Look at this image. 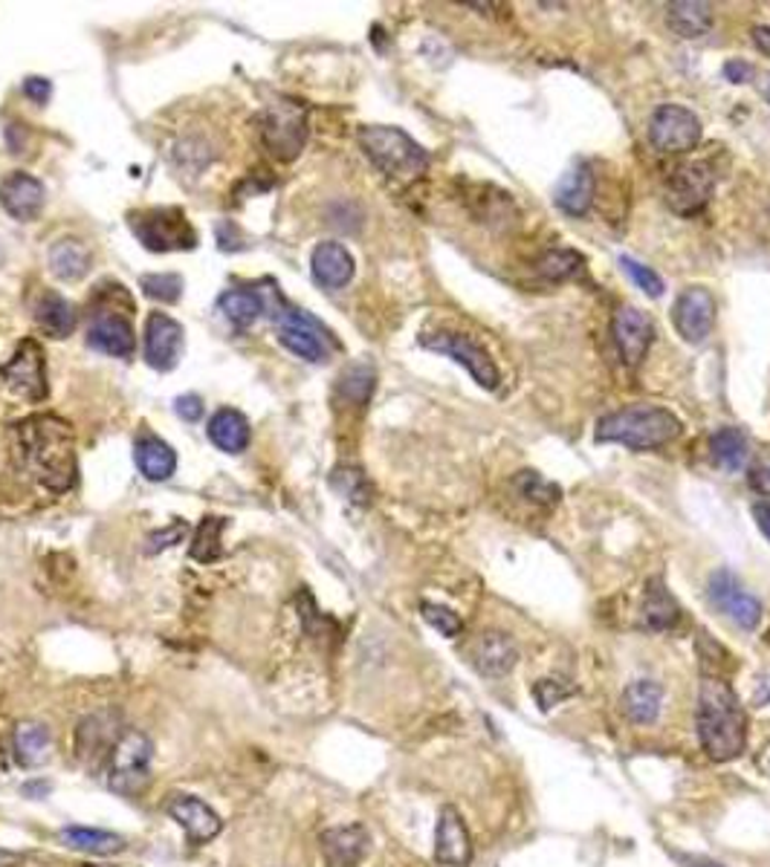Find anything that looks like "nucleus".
<instances>
[{"label":"nucleus","mask_w":770,"mask_h":867,"mask_svg":"<svg viewBox=\"0 0 770 867\" xmlns=\"http://www.w3.org/2000/svg\"><path fill=\"white\" fill-rule=\"evenodd\" d=\"M15 454L41 486L67 492L76 483V451L72 434L56 417H32L15 426Z\"/></svg>","instance_id":"f257e3e1"},{"label":"nucleus","mask_w":770,"mask_h":867,"mask_svg":"<svg viewBox=\"0 0 770 867\" xmlns=\"http://www.w3.org/2000/svg\"><path fill=\"white\" fill-rule=\"evenodd\" d=\"M699 741L713 761H733L747 746V714L730 683L722 677L701 679L699 709H695Z\"/></svg>","instance_id":"f03ea898"},{"label":"nucleus","mask_w":770,"mask_h":867,"mask_svg":"<svg viewBox=\"0 0 770 867\" xmlns=\"http://www.w3.org/2000/svg\"><path fill=\"white\" fill-rule=\"evenodd\" d=\"M683 423L669 408L660 405H628L609 417L600 419L596 426V442H620L628 449L646 451L667 446L676 437H681Z\"/></svg>","instance_id":"7ed1b4c3"},{"label":"nucleus","mask_w":770,"mask_h":867,"mask_svg":"<svg viewBox=\"0 0 770 867\" xmlns=\"http://www.w3.org/2000/svg\"><path fill=\"white\" fill-rule=\"evenodd\" d=\"M357 139L366 157L391 180H417L429 166V154L400 127L366 125L359 127Z\"/></svg>","instance_id":"20e7f679"},{"label":"nucleus","mask_w":770,"mask_h":867,"mask_svg":"<svg viewBox=\"0 0 770 867\" xmlns=\"http://www.w3.org/2000/svg\"><path fill=\"white\" fill-rule=\"evenodd\" d=\"M152 757L154 743L148 741V734L136 732V729L122 734L111 752L108 787L127 798L145 792V787L152 784Z\"/></svg>","instance_id":"39448f33"},{"label":"nucleus","mask_w":770,"mask_h":867,"mask_svg":"<svg viewBox=\"0 0 770 867\" xmlns=\"http://www.w3.org/2000/svg\"><path fill=\"white\" fill-rule=\"evenodd\" d=\"M421 345L426 350H435V353H444L449 359H455L458 364H464L478 385L487 387V391H495L501 382V373L495 368L493 356L487 353L484 347L478 345L476 339H469L464 333H453V330H437V333H423Z\"/></svg>","instance_id":"423d86ee"},{"label":"nucleus","mask_w":770,"mask_h":867,"mask_svg":"<svg viewBox=\"0 0 770 867\" xmlns=\"http://www.w3.org/2000/svg\"><path fill=\"white\" fill-rule=\"evenodd\" d=\"M261 139L272 157H299V150L304 148V139H308V113H304L302 104H270L261 116Z\"/></svg>","instance_id":"0eeeda50"},{"label":"nucleus","mask_w":770,"mask_h":867,"mask_svg":"<svg viewBox=\"0 0 770 867\" xmlns=\"http://www.w3.org/2000/svg\"><path fill=\"white\" fill-rule=\"evenodd\" d=\"M134 235L143 240L145 249L152 252H171V249H194L198 235L189 226L183 212L177 209H159V212L136 214L131 221Z\"/></svg>","instance_id":"6e6552de"},{"label":"nucleus","mask_w":770,"mask_h":867,"mask_svg":"<svg viewBox=\"0 0 770 867\" xmlns=\"http://www.w3.org/2000/svg\"><path fill=\"white\" fill-rule=\"evenodd\" d=\"M649 143L663 154H683L701 143V119L683 104H660L649 119Z\"/></svg>","instance_id":"1a4fd4ad"},{"label":"nucleus","mask_w":770,"mask_h":867,"mask_svg":"<svg viewBox=\"0 0 770 867\" xmlns=\"http://www.w3.org/2000/svg\"><path fill=\"white\" fill-rule=\"evenodd\" d=\"M707 593L715 610L727 616L733 624H739L741 631H754L759 619H762L759 599L741 587V582L733 576L730 570H715Z\"/></svg>","instance_id":"9d476101"},{"label":"nucleus","mask_w":770,"mask_h":867,"mask_svg":"<svg viewBox=\"0 0 770 867\" xmlns=\"http://www.w3.org/2000/svg\"><path fill=\"white\" fill-rule=\"evenodd\" d=\"M0 379L12 394L24 396L30 403H41L47 396V373H44V353L38 341L26 339L18 353L0 368Z\"/></svg>","instance_id":"9b49d317"},{"label":"nucleus","mask_w":770,"mask_h":867,"mask_svg":"<svg viewBox=\"0 0 770 867\" xmlns=\"http://www.w3.org/2000/svg\"><path fill=\"white\" fill-rule=\"evenodd\" d=\"M278 341L304 362H325L327 359L325 327L316 318H310L304 309L284 307V313H278Z\"/></svg>","instance_id":"f8f14e48"},{"label":"nucleus","mask_w":770,"mask_h":867,"mask_svg":"<svg viewBox=\"0 0 770 867\" xmlns=\"http://www.w3.org/2000/svg\"><path fill=\"white\" fill-rule=\"evenodd\" d=\"M672 322H676V330L683 341L701 345L715 327L713 292L704 290V286L683 290L676 301V309H672Z\"/></svg>","instance_id":"ddd939ff"},{"label":"nucleus","mask_w":770,"mask_h":867,"mask_svg":"<svg viewBox=\"0 0 770 867\" xmlns=\"http://www.w3.org/2000/svg\"><path fill=\"white\" fill-rule=\"evenodd\" d=\"M715 189V177L710 166L704 162H690V166L678 168L667 182V200L669 205L681 214H695L707 205L710 194Z\"/></svg>","instance_id":"4468645a"},{"label":"nucleus","mask_w":770,"mask_h":867,"mask_svg":"<svg viewBox=\"0 0 770 867\" xmlns=\"http://www.w3.org/2000/svg\"><path fill=\"white\" fill-rule=\"evenodd\" d=\"M166 812L186 830V836H189L191 844L212 842V838L223 830L221 815L194 796H183V792L168 796Z\"/></svg>","instance_id":"2eb2a0df"},{"label":"nucleus","mask_w":770,"mask_h":867,"mask_svg":"<svg viewBox=\"0 0 770 867\" xmlns=\"http://www.w3.org/2000/svg\"><path fill=\"white\" fill-rule=\"evenodd\" d=\"M180 347H183V327L166 313H152L145 324V362L154 371H171L180 359Z\"/></svg>","instance_id":"dca6fc26"},{"label":"nucleus","mask_w":770,"mask_h":867,"mask_svg":"<svg viewBox=\"0 0 770 867\" xmlns=\"http://www.w3.org/2000/svg\"><path fill=\"white\" fill-rule=\"evenodd\" d=\"M88 345L104 356H116V359H131L136 350L134 327L125 316L116 309H102L96 313L88 327Z\"/></svg>","instance_id":"f3484780"},{"label":"nucleus","mask_w":770,"mask_h":867,"mask_svg":"<svg viewBox=\"0 0 770 867\" xmlns=\"http://www.w3.org/2000/svg\"><path fill=\"white\" fill-rule=\"evenodd\" d=\"M614 341L626 364H637L655 341V322L637 307H620L614 316Z\"/></svg>","instance_id":"a211bd4d"},{"label":"nucleus","mask_w":770,"mask_h":867,"mask_svg":"<svg viewBox=\"0 0 770 867\" xmlns=\"http://www.w3.org/2000/svg\"><path fill=\"white\" fill-rule=\"evenodd\" d=\"M435 859L446 867H467L472 862V842L461 812L444 807L435 830Z\"/></svg>","instance_id":"6ab92c4d"},{"label":"nucleus","mask_w":770,"mask_h":867,"mask_svg":"<svg viewBox=\"0 0 770 867\" xmlns=\"http://www.w3.org/2000/svg\"><path fill=\"white\" fill-rule=\"evenodd\" d=\"M368 830L362 824H345V827L325 830L319 838L322 856L327 867H357L368 853Z\"/></svg>","instance_id":"aec40b11"},{"label":"nucleus","mask_w":770,"mask_h":867,"mask_svg":"<svg viewBox=\"0 0 770 867\" xmlns=\"http://www.w3.org/2000/svg\"><path fill=\"white\" fill-rule=\"evenodd\" d=\"M0 205L12 214L15 221L30 223L38 217L41 205H44V182L30 177L24 171L9 173L7 180L0 182Z\"/></svg>","instance_id":"412c9836"},{"label":"nucleus","mask_w":770,"mask_h":867,"mask_svg":"<svg viewBox=\"0 0 770 867\" xmlns=\"http://www.w3.org/2000/svg\"><path fill=\"white\" fill-rule=\"evenodd\" d=\"M310 269H313L316 284H322L325 290H342L354 278V258L342 244L325 240L313 249Z\"/></svg>","instance_id":"4be33fe9"},{"label":"nucleus","mask_w":770,"mask_h":867,"mask_svg":"<svg viewBox=\"0 0 770 867\" xmlns=\"http://www.w3.org/2000/svg\"><path fill=\"white\" fill-rule=\"evenodd\" d=\"M476 668L484 677H504L513 671V665L518 663V648L510 639V633L501 631H487L484 637L476 642Z\"/></svg>","instance_id":"5701e85b"},{"label":"nucleus","mask_w":770,"mask_h":867,"mask_svg":"<svg viewBox=\"0 0 770 867\" xmlns=\"http://www.w3.org/2000/svg\"><path fill=\"white\" fill-rule=\"evenodd\" d=\"M591 203H594V173L588 166L577 162L556 185V205L573 217H582Z\"/></svg>","instance_id":"b1692460"},{"label":"nucleus","mask_w":770,"mask_h":867,"mask_svg":"<svg viewBox=\"0 0 770 867\" xmlns=\"http://www.w3.org/2000/svg\"><path fill=\"white\" fill-rule=\"evenodd\" d=\"M134 458H136V469L154 483L168 481L177 469L175 449H171L166 440L154 437V434H143V437L136 440Z\"/></svg>","instance_id":"393cba45"},{"label":"nucleus","mask_w":770,"mask_h":867,"mask_svg":"<svg viewBox=\"0 0 770 867\" xmlns=\"http://www.w3.org/2000/svg\"><path fill=\"white\" fill-rule=\"evenodd\" d=\"M76 318H79L76 316V307L53 290H44V295L35 304V322L53 339H67L76 330Z\"/></svg>","instance_id":"a878e982"},{"label":"nucleus","mask_w":770,"mask_h":867,"mask_svg":"<svg viewBox=\"0 0 770 867\" xmlns=\"http://www.w3.org/2000/svg\"><path fill=\"white\" fill-rule=\"evenodd\" d=\"M209 440L212 446L226 454H241L249 446V423L244 414L232 408H221L215 417L209 419Z\"/></svg>","instance_id":"bb28decb"},{"label":"nucleus","mask_w":770,"mask_h":867,"mask_svg":"<svg viewBox=\"0 0 770 867\" xmlns=\"http://www.w3.org/2000/svg\"><path fill=\"white\" fill-rule=\"evenodd\" d=\"M640 616H644V624L649 631H672L681 619V605L660 578L649 582V587H646Z\"/></svg>","instance_id":"cd10ccee"},{"label":"nucleus","mask_w":770,"mask_h":867,"mask_svg":"<svg viewBox=\"0 0 770 867\" xmlns=\"http://www.w3.org/2000/svg\"><path fill=\"white\" fill-rule=\"evenodd\" d=\"M667 24L676 32L678 38L695 41L704 38L713 30V7L710 3H695V0H681V3H669Z\"/></svg>","instance_id":"c85d7f7f"},{"label":"nucleus","mask_w":770,"mask_h":867,"mask_svg":"<svg viewBox=\"0 0 770 867\" xmlns=\"http://www.w3.org/2000/svg\"><path fill=\"white\" fill-rule=\"evenodd\" d=\"M49 272L58 281H67V284L81 281L90 272L88 246L81 240H72V237H64V240L53 244V249H49Z\"/></svg>","instance_id":"c756f323"},{"label":"nucleus","mask_w":770,"mask_h":867,"mask_svg":"<svg viewBox=\"0 0 770 867\" xmlns=\"http://www.w3.org/2000/svg\"><path fill=\"white\" fill-rule=\"evenodd\" d=\"M623 709H626L628 720H635L640 725H649L660 718L663 709V688L655 679H637L623 694Z\"/></svg>","instance_id":"7c9ffc66"},{"label":"nucleus","mask_w":770,"mask_h":867,"mask_svg":"<svg viewBox=\"0 0 770 867\" xmlns=\"http://www.w3.org/2000/svg\"><path fill=\"white\" fill-rule=\"evenodd\" d=\"M58 842L70 851L90 853V856H113V853L125 851V838L96 827H64L58 830Z\"/></svg>","instance_id":"2f4dec72"},{"label":"nucleus","mask_w":770,"mask_h":867,"mask_svg":"<svg viewBox=\"0 0 770 867\" xmlns=\"http://www.w3.org/2000/svg\"><path fill=\"white\" fill-rule=\"evenodd\" d=\"M710 454H713V463L722 472H741L747 463V454H750L745 431H739V428H718L710 437Z\"/></svg>","instance_id":"473e14b6"},{"label":"nucleus","mask_w":770,"mask_h":867,"mask_svg":"<svg viewBox=\"0 0 770 867\" xmlns=\"http://www.w3.org/2000/svg\"><path fill=\"white\" fill-rule=\"evenodd\" d=\"M113 729H116V714H93V718L85 720V723L79 725V743H76L79 755L96 757V755H104V750L113 752V746H116V741H113Z\"/></svg>","instance_id":"72a5a7b5"},{"label":"nucleus","mask_w":770,"mask_h":867,"mask_svg":"<svg viewBox=\"0 0 770 867\" xmlns=\"http://www.w3.org/2000/svg\"><path fill=\"white\" fill-rule=\"evenodd\" d=\"M49 732L44 723L35 720H24L15 729V755L24 766H38L47 761L49 755Z\"/></svg>","instance_id":"f704fd0d"},{"label":"nucleus","mask_w":770,"mask_h":867,"mask_svg":"<svg viewBox=\"0 0 770 867\" xmlns=\"http://www.w3.org/2000/svg\"><path fill=\"white\" fill-rule=\"evenodd\" d=\"M217 307H221L223 316L230 318L235 327H249V324L264 313V299L258 292L230 290L223 292L221 301H217Z\"/></svg>","instance_id":"c9c22d12"},{"label":"nucleus","mask_w":770,"mask_h":867,"mask_svg":"<svg viewBox=\"0 0 770 867\" xmlns=\"http://www.w3.org/2000/svg\"><path fill=\"white\" fill-rule=\"evenodd\" d=\"M585 267L580 252H571V249H550V252L542 255L539 260V272L550 281H565V278H573L580 269Z\"/></svg>","instance_id":"e433bc0d"},{"label":"nucleus","mask_w":770,"mask_h":867,"mask_svg":"<svg viewBox=\"0 0 770 867\" xmlns=\"http://www.w3.org/2000/svg\"><path fill=\"white\" fill-rule=\"evenodd\" d=\"M221 532L223 518H203L198 536H194V544H191V559L203 561V564L221 559Z\"/></svg>","instance_id":"4c0bfd02"},{"label":"nucleus","mask_w":770,"mask_h":867,"mask_svg":"<svg viewBox=\"0 0 770 867\" xmlns=\"http://www.w3.org/2000/svg\"><path fill=\"white\" fill-rule=\"evenodd\" d=\"M620 267H623V272L632 278V284H635L637 290H644L649 299H660V295H663V290H667L663 278H660L651 267L640 263V260L623 255V258H620Z\"/></svg>","instance_id":"58836bf2"},{"label":"nucleus","mask_w":770,"mask_h":867,"mask_svg":"<svg viewBox=\"0 0 770 867\" xmlns=\"http://www.w3.org/2000/svg\"><path fill=\"white\" fill-rule=\"evenodd\" d=\"M143 292L148 299L163 301V304H175L183 295V278L175 275V272H159V275H145L143 281Z\"/></svg>","instance_id":"ea45409f"},{"label":"nucleus","mask_w":770,"mask_h":867,"mask_svg":"<svg viewBox=\"0 0 770 867\" xmlns=\"http://www.w3.org/2000/svg\"><path fill=\"white\" fill-rule=\"evenodd\" d=\"M421 613L423 619L435 628L440 637H458L464 628L461 616L455 613V610H449L446 605H435V601H423L421 605Z\"/></svg>","instance_id":"a19ab883"},{"label":"nucleus","mask_w":770,"mask_h":867,"mask_svg":"<svg viewBox=\"0 0 770 867\" xmlns=\"http://www.w3.org/2000/svg\"><path fill=\"white\" fill-rule=\"evenodd\" d=\"M342 394L354 403H366L373 391V371L368 364H357L348 373H342Z\"/></svg>","instance_id":"79ce46f5"},{"label":"nucleus","mask_w":770,"mask_h":867,"mask_svg":"<svg viewBox=\"0 0 770 867\" xmlns=\"http://www.w3.org/2000/svg\"><path fill=\"white\" fill-rule=\"evenodd\" d=\"M518 489H522V495L527 497V500H533V504H556L559 500V486L550 481H545V477H539L536 472H522L518 474Z\"/></svg>","instance_id":"37998d69"},{"label":"nucleus","mask_w":770,"mask_h":867,"mask_svg":"<svg viewBox=\"0 0 770 867\" xmlns=\"http://www.w3.org/2000/svg\"><path fill=\"white\" fill-rule=\"evenodd\" d=\"M533 694H536V702H539V706H542V709H545V711L554 709L556 702L565 700V697H568V691H565V688L559 686L556 679H542L539 686L533 688Z\"/></svg>","instance_id":"c03bdc74"},{"label":"nucleus","mask_w":770,"mask_h":867,"mask_svg":"<svg viewBox=\"0 0 770 867\" xmlns=\"http://www.w3.org/2000/svg\"><path fill=\"white\" fill-rule=\"evenodd\" d=\"M183 536H186V523H175L171 529H163V532H157V536L148 538V552L166 550V547L177 544V541H180Z\"/></svg>","instance_id":"a18cd8bd"},{"label":"nucleus","mask_w":770,"mask_h":867,"mask_svg":"<svg viewBox=\"0 0 770 867\" xmlns=\"http://www.w3.org/2000/svg\"><path fill=\"white\" fill-rule=\"evenodd\" d=\"M177 414L186 419V423H198L200 417H203V403H200V396L194 394H186L177 399Z\"/></svg>","instance_id":"49530a36"},{"label":"nucleus","mask_w":770,"mask_h":867,"mask_svg":"<svg viewBox=\"0 0 770 867\" xmlns=\"http://www.w3.org/2000/svg\"><path fill=\"white\" fill-rule=\"evenodd\" d=\"M24 95H30L32 102L44 104L49 99V81L38 79V76H32V79L24 81Z\"/></svg>","instance_id":"de8ad7c7"},{"label":"nucleus","mask_w":770,"mask_h":867,"mask_svg":"<svg viewBox=\"0 0 770 867\" xmlns=\"http://www.w3.org/2000/svg\"><path fill=\"white\" fill-rule=\"evenodd\" d=\"M724 76L733 81V85H745L754 76V67L747 61H727L724 64Z\"/></svg>","instance_id":"09e8293b"},{"label":"nucleus","mask_w":770,"mask_h":867,"mask_svg":"<svg viewBox=\"0 0 770 867\" xmlns=\"http://www.w3.org/2000/svg\"><path fill=\"white\" fill-rule=\"evenodd\" d=\"M750 483H754V489L759 492V495L770 497V460L756 465L754 472H750Z\"/></svg>","instance_id":"8fccbe9b"},{"label":"nucleus","mask_w":770,"mask_h":867,"mask_svg":"<svg viewBox=\"0 0 770 867\" xmlns=\"http://www.w3.org/2000/svg\"><path fill=\"white\" fill-rule=\"evenodd\" d=\"M754 518L756 523H759V529H762V536L770 541V504H756Z\"/></svg>","instance_id":"3c124183"},{"label":"nucleus","mask_w":770,"mask_h":867,"mask_svg":"<svg viewBox=\"0 0 770 867\" xmlns=\"http://www.w3.org/2000/svg\"><path fill=\"white\" fill-rule=\"evenodd\" d=\"M754 44L759 49H762V53H768V56H770V26H756V30H754Z\"/></svg>","instance_id":"603ef678"},{"label":"nucleus","mask_w":770,"mask_h":867,"mask_svg":"<svg viewBox=\"0 0 770 867\" xmlns=\"http://www.w3.org/2000/svg\"><path fill=\"white\" fill-rule=\"evenodd\" d=\"M21 862V856L18 853H9V851H0V867H12Z\"/></svg>","instance_id":"864d4df0"},{"label":"nucleus","mask_w":770,"mask_h":867,"mask_svg":"<svg viewBox=\"0 0 770 867\" xmlns=\"http://www.w3.org/2000/svg\"><path fill=\"white\" fill-rule=\"evenodd\" d=\"M692 867H718V865H715V862H695Z\"/></svg>","instance_id":"5fc2aeb1"},{"label":"nucleus","mask_w":770,"mask_h":867,"mask_svg":"<svg viewBox=\"0 0 770 867\" xmlns=\"http://www.w3.org/2000/svg\"><path fill=\"white\" fill-rule=\"evenodd\" d=\"M81 867H108V865H81Z\"/></svg>","instance_id":"6e6d98bb"}]
</instances>
